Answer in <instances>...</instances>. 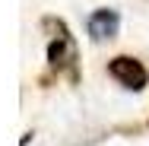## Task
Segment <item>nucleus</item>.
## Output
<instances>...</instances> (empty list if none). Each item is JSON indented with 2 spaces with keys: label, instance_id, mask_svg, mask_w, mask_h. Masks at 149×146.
<instances>
[{
  "label": "nucleus",
  "instance_id": "obj_2",
  "mask_svg": "<svg viewBox=\"0 0 149 146\" xmlns=\"http://www.w3.org/2000/svg\"><path fill=\"white\" fill-rule=\"evenodd\" d=\"M108 76L114 83H120L124 89H130V92H140L149 83V70L143 67V60L130 57V54H118V57L108 60Z\"/></svg>",
  "mask_w": 149,
  "mask_h": 146
},
{
  "label": "nucleus",
  "instance_id": "obj_1",
  "mask_svg": "<svg viewBox=\"0 0 149 146\" xmlns=\"http://www.w3.org/2000/svg\"><path fill=\"white\" fill-rule=\"evenodd\" d=\"M41 29L51 35L48 41V67L57 73V76H67L70 83H79V67H76V41L67 29V22L57 19V16H45L41 19Z\"/></svg>",
  "mask_w": 149,
  "mask_h": 146
},
{
  "label": "nucleus",
  "instance_id": "obj_3",
  "mask_svg": "<svg viewBox=\"0 0 149 146\" xmlns=\"http://www.w3.org/2000/svg\"><path fill=\"white\" fill-rule=\"evenodd\" d=\"M86 29H89L92 41H111L118 35V29H120V13L111 10V6H98V10L89 13Z\"/></svg>",
  "mask_w": 149,
  "mask_h": 146
}]
</instances>
